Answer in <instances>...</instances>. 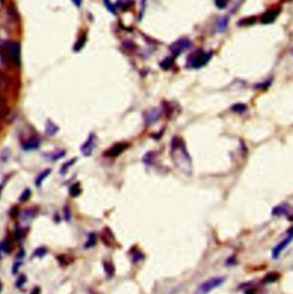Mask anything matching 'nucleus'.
I'll list each match as a JSON object with an SVG mask.
<instances>
[{
    "mask_svg": "<svg viewBox=\"0 0 293 294\" xmlns=\"http://www.w3.org/2000/svg\"><path fill=\"white\" fill-rule=\"evenodd\" d=\"M170 156L176 167L181 173L186 175H191L192 173V161L191 157L188 152L185 141L181 138L174 137L171 141Z\"/></svg>",
    "mask_w": 293,
    "mask_h": 294,
    "instance_id": "obj_1",
    "label": "nucleus"
},
{
    "mask_svg": "<svg viewBox=\"0 0 293 294\" xmlns=\"http://www.w3.org/2000/svg\"><path fill=\"white\" fill-rule=\"evenodd\" d=\"M225 282L226 278L222 277V276H219V277H211L207 280H205V282H203L200 285H198L197 288L195 289L194 294H210L213 289L221 286Z\"/></svg>",
    "mask_w": 293,
    "mask_h": 294,
    "instance_id": "obj_2",
    "label": "nucleus"
},
{
    "mask_svg": "<svg viewBox=\"0 0 293 294\" xmlns=\"http://www.w3.org/2000/svg\"><path fill=\"white\" fill-rule=\"evenodd\" d=\"M212 58V53L206 52H196L194 55L190 56L189 60V67L192 69H198L204 67L205 64L208 63V61Z\"/></svg>",
    "mask_w": 293,
    "mask_h": 294,
    "instance_id": "obj_3",
    "label": "nucleus"
},
{
    "mask_svg": "<svg viewBox=\"0 0 293 294\" xmlns=\"http://www.w3.org/2000/svg\"><path fill=\"white\" fill-rule=\"evenodd\" d=\"M191 46V43L190 40H188L186 38H181L179 39V40L174 41L172 45L169 47V50L171 52V54H172L173 58H177V56L181 55L182 52H185L186 50H188Z\"/></svg>",
    "mask_w": 293,
    "mask_h": 294,
    "instance_id": "obj_4",
    "label": "nucleus"
},
{
    "mask_svg": "<svg viewBox=\"0 0 293 294\" xmlns=\"http://www.w3.org/2000/svg\"><path fill=\"white\" fill-rule=\"evenodd\" d=\"M95 146H96V137L94 134H91L89 139L86 140V141L84 142V144H82L81 148H80V150H81V153L84 156H91L92 153H93L94 151V149H95Z\"/></svg>",
    "mask_w": 293,
    "mask_h": 294,
    "instance_id": "obj_5",
    "label": "nucleus"
},
{
    "mask_svg": "<svg viewBox=\"0 0 293 294\" xmlns=\"http://www.w3.org/2000/svg\"><path fill=\"white\" fill-rule=\"evenodd\" d=\"M160 118V110L157 108H151L144 112V120L147 125H152Z\"/></svg>",
    "mask_w": 293,
    "mask_h": 294,
    "instance_id": "obj_6",
    "label": "nucleus"
},
{
    "mask_svg": "<svg viewBox=\"0 0 293 294\" xmlns=\"http://www.w3.org/2000/svg\"><path fill=\"white\" fill-rule=\"evenodd\" d=\"M293 239V235L291 234H287V236L284 238L282 242H279L277 245H276V247L274 248V251H273V258L274 259H277L279 256H281L282 252L284 251V248H285L288 244L291 243V240Z\"/></svg>",
    "mask_w": 293,
    "mask_h": 294,
    "instance_id": "obj_7",
    "label": "nucleus"
},
{
    "mask_svg": "<svg viewBox=\"0 0 293 294\" xmlns=\"http://www.w3.org/2000/svg\"><path fill=\"white\" fill-rule=\"evenodd\" d=\"M101 240L104 245H107L109 247H113L116 245V238L113 236L112 231L109 228H104L101 232Z\"/></svg>",
    "mask_w": 293,
    "mask_h": 294,
    "instance_id": "obj_8",
    "label": "nucleus"
},
{
    "mask_svg": "<svg viewBox=\"0 0 293 294\" xmlns=\"http://www.w3.org/2000/svg\"><path fill=\"white\" fill-rule=\"evenodd\" d=\"M128 148H129V143H116L115 146H112L106 152V156L111 157V158H115L117 156H119L120 153H123Z\"/></svg>",
    "mask_w": 293,
    "mask_h": 294,
    "instance_id": "obj_9",
    "label": "nucleus"
},
{
    "mask_svg": "<svg viewBox=\"0 0 293 294\" xmlns=\"http://www.w3.org/2000/svg\"><path fill=\"white\" fill-rule=\"evenodd\" d=\"M279 14V10H269L267 11L264 15L261 16V23L262 24H269V23H273V22L276 20L277 15Z\"/></svg>",
    "mask_w": 293,
    "mask_h": 294,
    "instance_id": "obj_10",
    "label": "nucleus"
},
{
    "mask_svg": "<svg viewBox=\"0 0 293 294\" xmlns=\"http://www.w3.org/2000/svg\"><path fill=\"white\" fill-rule=\"evenodd\" d=\"M40 144V141L36 137H31L24 141H22V147L24 150H32V149H37Z\"/></svg>",
    "mask_w": 293,
    "mask_h": 294,
    "instance_id": "obj_11",
    "label": "nucleus"
},
{
    "mask_svg": "<svg viewBox=\"0 0 293 294\" xmlns=\"http://www.w3.org/2000/svg\"><path fill=\"white\" fill-rule=\"evenodd\" d=\"M8 39H10V33L4 26L0 25V50L8 43Z\"/></svg>",
    "mask_w": 293,
    "mask_h": 294,
    "instance_id": "obj_12",
    "label": "nucleus"
},
{
    "mask_svg": "<svg viewBox=\"0 0 293 294\" xmlns=\"http://www.w3.org/2000/svg\"><path fill=\"white\" fill-rule=\"evenodd\" d=\"M103 268L104 273L108 276L109 278H111L113 275H115V266L112 265L111 261H103Z\"/></svg>",
    "mask_w": 293,
    "mask_h": 294,
    "instance_id": "obj_13",
    "label": "nucleus"
},
{
    "mask_svg": "<svg viewBox=\"0 0 293 294\" xmlns=\"http://www.w3.org/2000/svg\"><path fill=\"white\" fill-rule=\"evenodd\" d=\"M45 130H46V133H47L48 135H50V137H53V135H55L56 133H58L59 127L56 126L53 121L48 120V121L46 122Z\"/></svg>",
    "mask_w": 293,
    "mask_h": 294,
    "instance_id": "obj_14",
    "label": "nucleus"
},
{
    "mask_svg": "<svg viewBox=\"0 0 293 294\" xmlns=\"http://www.w3.org/2000/svg\"><path fill=\"white\" fill-rule=\"evenodd\" d=\"M288 206L286 204H281V205H277L276 207L273 209V214L274 216H283V214H286L287 211H288Z\"/></svg>",
    "mask_w": 293,
    "mask_h": 294,
    "instance_id": "obj_15",
    "label": "nucleus"
},
{
    "mask_svg": "<svg viewBox=\"0 0 293 294\" xmlns=\"http://www.w3.org/2000/svg\"><path fill=\"white\" fill-rule=\"evenodd\" d=\"M50 174H51V170L50 169L46 170V171H44V172H41L40 174H39L38 177L36 178V181H34V183H36V186L37 187H40L41 184H43V182L45 181V180L47 179V177Z\"/></svg>",
    "mask_w": 293,
    "mask_h": 294,
    "instance_id": "obj_16",
    "label": "nucleus"
},
{
    "mask_svg": "<svg viewBox=\"0 0 293 294\" xmlns=\"http://www.w3.org/2000/svg\"><path fill=\"white\" fill-rule=\"evenodd\" d=\"M69 194L71 197H78L81 194V188H80V184L79 183H75L72 184L71 187H70L69 189Z\"/></svg>",
    "mask_w": 293,
    "mask_h": 294,
    "instance_id": "obj_17",
    "label": "nucleus"
},
{
    "mask_svg": "<svg viewBox=\"0 0 293 294\" xmlns=\"http://www.w3.org/2000/svg\"><path fill=\"white\" fill-rule=\"evenodd\" d=\"M228 22H229V19L227 16L221 17L217 24V29L219 30V31H224V30L227 29V26H228Z\"/></svg>",
    "mask_w": 293,
    "mask_h": 294,
    "instance_id": "obj_18",
    "label": "nucleus"
},
{
    "mask_svg": "<svg viewBox=\"0 0 293 294\" xmlns=\"http://www.w3.org/2000/svg\"><path fill=\"white\" fill-rule=\"evenodd\" d=\"M96 240H98V238H96V235L94 234V232H92V234L89 235V239H87V242L85 244V247L86 248L93 247L94 245L96 244Z\"/></svg>",
    "mask_w": 293,
    "mask_h": 294,
    "instance_id": "obj_19",
    "label": "nucleus"
},
{
    "mask_svg": "<svg viewBox=\"0 0 293 294\" xmlns=\"http://www.w3.org/2000/svg\"><path fill=\"white\" fill-rule=\"evenodd\" d=\"M30 197H31V190L25 189L20 196V198H19L20 203H25V201H28L30 199Z\"/></svg>",
    "mask_w": 293,
    "mask_h": 294,
    "instance_id": "obj_20",
    "label": "nucleus"
},
{
    "mask_svg": "<svg viewBox=\"0 0 293 294\" xmlns=\"http://www.w3.org/2000/svg\"><path fill=\"white\" fill-rule=\"evenodd\" d=\"M214 3H216V6L219 10H225L228 6L229 0H214Z\"/></svg>",
    "mask_w": 293,
    "mask_h": 294,
    "instance_id": "obj_21",
    "label": "nucleus"
},
{
    "mask_svg": "<svg viewBox=\"0 0 293 294\" xmlns=\"http://www.w3.org/2000/svg\"><path fill=\"white\" fill-rule=\"evenodd\" d=\"M279 278V276L277 274H275V273H272V274H269V275H267L265 279H264V282L266 283H272V282H276V280Z\"/></svg>",
    "mask_w": 293,
    "mask_h": 294,
    "instance_id": "obj_22",
    "label": "nucleus"
},
{
    "mask_svg": "<svg viewBox=\"0 0 293 294\" xmlns=\"http://www.w3.org/2000/svg\"><path fill=\"white\" fill-rule=\"evenodd\" d=\"M233 111H234V112L242 113V112H244V111H246V105H245V104H242V103L235 104V105H233Z\"/></svg>",
    "mask_w": 293,
    "mask_h": 294,
    "instance_id": "obj_23",
    "label": "nucleus"
},
{
    "mask_svg": "<svg viewBox=\"0 0 293 294\" xmlns=\"http://www.w3.org/2000/svg\"><path fill=\"white\" fill-rule=\"evenodd\" d=\"M172 64H173V59L172 58H168V59H165L163 62L160 63V67L165 69V70H168L170 69L171 67H172Z\"/></svg>",
    "mask_w": 293,
    "mask_h": 294,
    "instance_id": "obj_24",
    "label": "nucleus"
},
{
    "mask_svg": "<svg viewBox=\"0 0 293 294\" xmlns=\"http://www.w3.org/2000/svg\"><path fill=\"white\" fill-rule=\"evenodd\" d=\"M75 163H76V158H73V159H71L70 161H68V163H65L64 165H62V167H61V174L67 173V171L69 170L70 166L73 165Z\"/></svg>",
    "mask_w": 293,
    "mask_h": 294,
    "instance_id": "obj_25",
    "label": "nucleus"
},
{
    "mask_svg": "<svg viewBox=\"0 0 293 294\" xmlns=\"http://www.w3.org/2000/svg\"><path fill=\"white\" fill-rule=\"evenodd\" d=\"M47 253V249L45 247H39L37 248L36 251H34L33 253V256L34 257H39V258H41L43 256H45V254Z\"/></svg>",
    "mask_w": 293,
    "mask_h": 294,
    "instance_id": "obj_26",
    "label": "nucleus"
},
{
    "mask_svg": "<svg viewBox=\"0 0 293 294\" xmlns=\"http://www.w3.org/2000/svg\"><path fill=\"white\" fill-rule=\"evenodd\" d=\"M25 282H27V279H25V276L24 275H22L21 277L17 279V282H16V286L17 287H21L22 285H23Z\"/></svg>",
    "mask_w": 293,
    "mask_h": 294,
    "instance_id": "obj_27",
    "label": "nucleus"
},
{
    "mask_svg": "<svg viewBox=\"0 0 293 294\" xmlns=\"http://www.w3.org/2000/svg\"><path fill=\"white\" fill-rule=\"evenodd\" d=\"M5 11V0H0V15Z\"/></svg>",
    "mask_w": 293,
    "mask_h": 294,
    "instance_id": "obj_28",
    "label": "nucleus"
},
{
    "mask_svg": "<svg viewBox=\"0 0 293 294\" xmlns=\"http://www.w3.org/2000/svg\"><path fill=\"white\" fill-rule=\"evenodd\" d=\"M41 293V289L39 286H36V287H33L32 288V291L30 292V294H40Z\"/></svg>",
    "mask_w": 293,
    "mask_h": 294,
    "instance_id": "obj_29",
    "label": "nucleus"
},
{
    "mask_svg": "<svg viewBox=\"0 0 293 294\" xmlns=\"http://www.w3.org/2000/svg\"><path fill=\"white\" fill-rule=\"evenodd\" d=\"M64 214H65V219H67V220H70V209L68 206L64 208Z\"/></svg>",
    "mask_w": 293,
    "mask_h": 294,
    "instance_id": "obj_30",
    "label": "nucleus"
},
{
    "mask_svg": "<svg viewBox=\"0 0 293 294\" xmlns=\"http://www.w3.org/2000/svg\"><path fill=\"white\" fill-rule=\"evenodd\" d=\"M287 234H291V235H293V226L290 228V229L287 230Z\"/></svg>",
    "mask_w": 293,
    "mask_h": 294,
    "instance_id": "obj_31",
    "label": "nucleus"
},
{
    "mask_svg": "<svg viewBox=\"0 0 293 294\" xmlns=\"http://www.w3.org/2000/svg\"><path fill=\"white\" fill-rule=\"evenodd\" d=\"M2 287H3V284H2V282H0V292H2Z\"/></svg>",
    "mask_w": 293,
    "mask_h": 294,
    "instance_id": "obj_32",
    "label": "nucleus"
},
{
    "mask_svg": "<svg viewBox=\"0 0 293 294\" xmlns=\"http://www.w3.org/2000/svg\"><path fill=\"white\" fill-rule=\"evenodd\" d=\"M2 188H3V187H2V186H0V194H2Z\"/></svg>",
    "mask_w": 293,
    "mask_h": 294,
    "instance_id": "obj_33",
    "label": "nucleus"
}]
</instances>
